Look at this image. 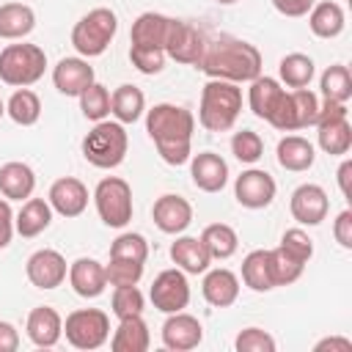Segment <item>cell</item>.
Instances as JSON below:
<instances>
[{
  "mask_svg": "<svg viewBox=\"0 0 352 352\" xmlns=\"http://www.w3.org/2000/svg\"><path fill=\"white\" fill-rule=\"evenodd\" d=\"M146 132L157 146V154L168 165H184L192 157V132H195V116L170 102H160L151 110H146Z\"/></svg>",
  "mask_w": 352,
  "mask_h": 352,
  "instance_id": "cell-1",
  "label": "cell"
},
{
  "mask_svg": "<svg viewBox=\"0 0 352 352\" xmlns=\"http://www.w3.org/2000/svg\"><path fill=\"white\" fill-rule=\"evenodd\" d=\"M198 69L209 80H226V82H250L261 74V52L250 41L234 38V36H220L209 41L204 60Z\"/></svg>",
  "mask_w": 352,
  "mask_h": 352,
  "instance_id": "cell-2",
  "label": "cell"
},
{
  "mask_svg": "<svg viewBox=\"0 0 352 352\" xmlns=\"http://www.w3.org/2000/svg\"><path fill=\"white\" fill-rule=\"evenodd\" d=\"M242 113V88L226 80H209L201 91L198 124L206 132H228Z\"/></svg>",
  "mask_w": 352,
  "mask_h": 352,
  "instance_id": "cell-3",
  "label": "cell"
},
{
  "mask_svg": "<svg viewBox=\"0 0 352 352\" xmlns=\"http://www.w3.org/2000/svg\"><path fill=\"white\" fill-rule=\"evenodd\" d=\"M126 148H129V135L118 121H107V118L96 121L82 138V157L102 170L118 168L126 157Z\"/></svg>",
  "mask_w": 352,
  "mask_h": 352,
  "instance_id": "cell-4",
  "label": "cell"
},
{
  "mask_svg": "<svg viewBox=\"0 0 352 352\" xmlns=\"http://www.w3.org/2000/svg\"><path fill=\"white\" fill-rule=\"evenodd\" d=\"M118 30V16L116 11L99 6L91 8L85 16H80V22L72 28V47L77 50L80 58H99L104 55V50L110 47L113 36Z\"/></svg>",
  "mask_w": 352,
  "mask_h": 352,
  "instance_id": "cell-5",
  "label": "cell"
},
{
  "mask_svg": "<svg viewBox=\"0 0 352 352\" xmlns=\"http://www.w3.org/2000/svg\"><path fill=\"white\" fill-rule=\"evenodd\" d=\"M47 55L38 44H8L0 50V82L28 88L44 77Z\"/></svg>",
  "mask_w": 352,
  "mask_h": 352,
  "instance_id": "cell-6",
  "label": "cell"
},
{
  "mask_svg": "<svg viewBox=\"0 0 352 352\" xmlns=\"http://www.w3.org/2000/svg\"><path fill=\"white\" fill-rule=\"evenodd\" d=\"M316 143L330 157H346L352 148V124H349V107L341 102H319L316 116Z\"/></svg>",
  "mask_w": 352,
  "mask_h": 352,
  "instance_id": "cell-7",
  "label": "cell"
},
{
  "mask_svg": "<svg viewBox=\"0 0 352 352\" xmlns=\"http://www.w3.org/2000/svg\"><path fill=\"white\" fill-rule=\"evenodd\" d=\"M99 220L110 228H124L132 220V187L121 176H104L94 190Z\"/></svg>",
  "mask_w": 352,
  "mask_h": 352,
  "instance_id": "cell-8",
  "label": "cell"
},
{
  "mask_svg": "<svg viewBox=\"0 0 352 352\" xmlns=\"http://www.w3.org/2000/svg\"><path fill=\"white\" fill-rule=\"evenodd\" d=\"M63 336L74 349H99L110 338V316L99 308H77L66 316Z\"/></svg>",
  "mask_w": 352,
  "mask_h": 352,
  "instance_id": "cell-9",
  "label": "cell"
},
{
  "mask_svg": "<svg viewBox=\"0 0 352 352\" xmlns=\"http://www.w3.org/2000/svg\"><path fill=\"white\" fill-rule=\"evenodd\" d=\"M206 47H209V38L204 36L201 28L184 22V19H176L173 22V30L168 36V44H165V55L176 63H184V66H195L204 60L206 55Z\"/></svg>",
  "mask_w": 352,
  "mask_h": 352,
  "instance_id": "cell-10",
  "label": "cell"
},
{
  "mask_svg": "<svg viewBox=\"0 0 352 352\" xmlns=\"http://www.w3.org/2000/svg\"><path fill=\"white\" fill-rule=\"evenodd\" d=\"M148 297H151V305L162 314H176V311H184L190 305V283H187V272H182L179 267L173 270H162L151 289H148Z\"/></svg>",
  "mask_w": 352,
  "mask_h": 352,
  "instance_id": "cell-11",
  "label": "cell"
},
{
  "mask_svg": "<svg viewBox=\"0 0 352 352\" xmlns=\"http://www.w3.org/2000/svg\"><path fill=\"white\" fill-rule=\"evenodd\" d=\"M278 184L275 179L261 168H248L234 182V198L245 209H267L275 201Z\"/></svg>",
  "mask_w": 352,
  "mask_h": 352,
  "instance_id": "cell-12",
  "label": "cell"
},
{
  "mask_svg": "<svg viewBox=\"0 0 352 352\" xmlns=\"http://www.w3.org/2000/svg\"><path fill=\"white\" fill-rule=\"evenodd\" d=\"M25 275H28V280H30L36 289L50 292V289H58V286L66 280L69 264H66V258H63L58 250L41 248V250H36V253L28 258Z\"/></svg>",
  "mask_w": 352,
  "mask_h": 352,
  "instance_id": "cell-13",
  "label": "cell"
},
{
  "mask_svg": "<svg viewBox=\"0 0 352 352\" xmlns=\"http://www.w3.org/2000/svg\"><path fill=\"white\" fill-rule=\"evenodd\" d=\"M289 212L300 226H319L330 212V198L319 184H300L289 198Z\"/></svg>",
  "mask_w": 352,
  "mask_h": 352,
  "instance_id": "cell-14",
  "label": "cell"
},
{
  "mask_svg": "<svg viewBox=\"0 0 352 352\" xmlns=\"http://www.w3.org/2000/svg\"><path fill=\"white\" fill-rule=\"evenodd\" d=\"M47 201L60 217H80L88 209V187L74 176H60L52 182Z\"/></svg>",
  "mask_w": 352,
  "mask_h": 352,
  "instance_id": "cell-15",
  "label": "cell"
},
{
  "mask_svg": "<svg viewBox=\"0 0 352 352\" xmlns=\"http://www.w3.org/2000/svg\"><path fill=\"white\" fill-rule=\"evenodd\" d=\"M204 341V327L192 314L176 311L162 322V344L173 352H190Z\"/></svg>",
  "mask_w": 352,
  "mask_h": 352,
  "instance_id": "cell-16",
  "label": "cell"
},
{
  "mask_svg": "<svg viewBox=\"0 0 352 352\" xmlns=\"http://www.w3.org/2000/svg\"><path fill=\"white\" fill-rule=\"evenodd\" d=\"M151 217H154V226L162 231V234H182L190 223H192V206L187 198L182 195H160L151 206Z\"/></svg>",
  "mask_w": 352,
  "mask_h": 352,
  "instance_id": "cell-17",
  "label": "cell"
},
{
  "mask_svg": "<svg viewBox=\"0 0 352 352\" xmlns=\"http://www.w3.org/2000/svg\"><path fill=\"white\" fill-rule=\"evenodd\" d=\"M96 80L88 58H60L52 69V82L63 96H80Z\"/></svg>",
  "mask_w": 352,
  "mask_h": 352,
  "instance_id": "cell-18",
  "label": "cell"
},
{
  "mask_svg": "<svg viewBox=\"0 0 352 352\" xmlns=\"http://www.w3.org/2000/svg\"><path fill=\"white\" fill-rule=\"evenodd\" d=\"M173 22H176L173 16H165V14H157V11H143L132 22L129 41L138 44V47H154V50L165 52V44H168V36L173 30Z\"/></svg>",
  "mask_w": 352,
  "mask_h": 352,
  "instance_id": "cell-19",
  "label": "cell"
},
{
  "mask_svg": "<svg viewBox=\"0 0 352 352\" xmlns=\"http://www.w3.org/2000/svg\"><path fill=\"white\" fill-rule=\"evenodd\" d=\"M190 176L198 190L220 192L228 182V162L214 151H201V154L190 157Z\"/></svg>",
  "mask_w": 352,
  "mask_h": 352,
  "instance_id": "cell-20",
  "label": "cell"
},
{
  "mask_svg": "<svg viewBox=\"0 0 352 352\" xmlns=\"http://www.w3.org/2000/svg\"><path fill=\"white\" fill-rule=\"evenodd\" d=\"M66 278H69L74 294H80L85 300H94V297H99L107 289L104 264H99L96 258H88V256H80L77 261H72Z\"/></svg>",
  "mask_w": 352,
  "mask_h": 352,
  "instance_id": "cell-21",
  "label": "cell"
},
{
  "mask_svg": "<svg viewBox=\"0 0 352 352\" xmlns=\"http://www.w3.org/2000/svg\"><path fill=\"white\" fill-rule=\"evenodd\" d=\"M25 333H28V338H30L36 346L50 349V346H55V344L60 341V336H63V319H60V314H58L52 305H38V308H33V311L28 314Z\"/></svg>",
  "mask_w": 352,
  "mask_h": 352,
  "instance_id": "cell-22",
  "label": "cell"
},
{
  "mask_svg": "<svg viewBox=\"0 0 352 352\" xmlns=\"http://www.w3.org/2000/svg\"><path fill=\"white\" fill-rule=\"evenodd\" d=\"M201 292H204V300L214 308H228L236 302L239 297V278L226 270V267H214V270H206L204 272V283H201Z\"/></svg>",
  "mask_w": 352,
  "mask_h": 352,
  "instance_id": "cell-23",
  "label": "cell"
},
{
  "mask_svg": "<svg viewBox=\"0 0 352 352\" xmlns=\"http://www.w3.org/2000/svg\"><path fill=\"white\" fill-rule=\"evenodd\" d=\"M170 261L187 275H201L209 270L212 256L206 253L201 236H179L176 234V242L170 245Z\"/></svg>",
  "mask_w": 352,
  "mask_h": 352,
  "instance_id": "cell-24",
  "label": "cell"
},
{
  "mask_svg": "<svg viewBox=\"0 0 352 352\" xmlns=\"http://www.w3.org/2000/svg\"><path fill=\"white\" fill-rule=\"evenodd\" d=\"M52 223V206L44 198H28L22 201V209L14 214V231L25 239H33L44 234Z\"/></svg>",
  "mask_w": 352,
  "mask_h": 352,
  "instance_id": "cell-25",
  "label": "cell"
},
{
  "mask_svg": "<svg viewBox=\"0 0 352 352\" xmlns=\"http://www.w3.org/2000/svg\"><path fill=\"white\" fill-rule=\"evenodd\" d=\"M286 88L280 85V80L275 77H267V74H258L256 80H250V88H248V104L253 110L256 118H270L278 107V102L283 99Z\"/></svg>",
  "mask_w": 352,
  "mask_h": 352,
  "instance_id": "cell-26",
  "label": "cell"
},
{
  "mask_svg": "<svg viewBox=\"0 0 352 352\" xmlns=\"http://www.w3.org/2000/svg\"><path fill=\"white\" fill-rule=\"evenodd\" d=\"M275 157H278V165L283 170H292V173H302L314 165L316 160V151H314V143L305 140L302 135H286L278 140V148H275Z\"/></svg>",
  "mask_w": 352,
  "mask_h": 352,
  "instance_id": "cell-27",
  "label": "cell"
},
{
  "mask_svg": "<svg viewBox=\"0 0 352 352\" xmlns=\"http://www.w3.org/2000/svg\"><path fill=\"white\" fill-rule=\"evenodd\" d=\"M148 344H151V333H148V324L143 322V314L118 319V327L110 338L113 352H146Z\"/></svg>",
  "mask_w": 352,
  "mask_h": 352,
  "instance_id": "cell-28",
  "label": "cell"
},
{
  "mask_svg": "<svg viewBox=\"0 0 352 352\" xmlns=\"http://www.w3.org/2000/svg\"><path fill=\"white\" fill-rule=\"evenodd\" d=\"M36 190V173L28 162H6L0 168V192L8 201H28Z\"/></svg>",
  "mask_w": 352,
  "mask_h": 352,
  "instance_id": "cell-29",
  "label": "cell"
},
{
  "mask_svg": "<svg viewBox=\"0 0 352 352\" xmlns=\"http://www.w3.org/2000/svg\"><path fill=\"white\" fill-rule=\"evenodd\" d=\"M305 16H308V28H311V33L316 38H336V36L344 33V25H346L344 8L338 3H333V0L314 3Z\"/></svg>",
  "mask_w": 352,
  "mask_h": 352,
  "instance_id": "cell-30",
  "label": "cell"
},
{
  "mask_svg": "<svg viewBox=\"0 0 352 352\" xmlns=\"http://www.w3.org/2000/svg\"><path fill=\"white\" fill-rule=\"evenodd\" d=\"M146 113V96L138 85H118L113 94H110V116L118 121V124H135L140 116Z\"/></svg>",
  "mask_w": 352,
  "mask_h": 352,
  "instance_id": "cell-31",
  "label": "cell"
},
{
  "mask_svg": "<svg viewBox=\"0 0 352 352\" xmlns=\"http://www.w3.org/2000/svg\"><path fill=\"white\" fill-rule=\"evenodd\" d=\"M36 28V14L25 3H3L0 6V38L16 41L25 38Z\"/></svg>",
  "mask_w": 352,
  "mask_h": 352,
  "instance_id": "cell-32",
  "label": "cell"
},
{
  "mask_svg": "<svg viewBox=\"0 0 352 352\" xmlns=\"http://www.w3.org/2000/svg\"><path fill=\"white\" fill-rule=\"evenodd\" d=\"M201 242H204L206 253L212 256V261H226L239 248V236L228 223H209L201 231Z\"/></svg>",
  "mask_w": 352,
  "mask_h": 352,
  "instance_id": "cell-33",
  "label": "cell"
},
{
  "mask_svg": "<svg viewBox=\"0 0 352 352\" xmlns=\"http://www.w3.org/2000/svg\"><path fill=\"white\" fill-rule=\"evenodd\" d=\"M314 72H316L314 58L305 52H289L278 63V77H280V85L286 88H308L314 80Z\"/></svg>",
  "mask_w": 352,
  "mask_h": 352,
  "instance_id": "cell-34",
  "label": "cell"
},
{
  "mask_svg": "<svg viewBox=\"0 0 352 352\" xmlns=\"http://www.w3.org/2000/svg\"><path fill=\"white\" fill-rule=\"evenodd\" d=\"M6 116L19 126H33L41 118V99L30 88H16L6 102Z\"/></svg>",
  "mask_w": 352,
  "mask_h": 352,
  "instance_id": "cell-35",
  "label": "cell"
},
{
  "mask_svg": "<svg viewBox=\"0 0 352 352\" xmlns=\"http://www.w3.org/2000/svg\"><path fill=\"white\" fill-rule=\"evenodd\" d=\"M319 88H322V99L324 102H341L346 104L352 99V74L344 63H333L322 72L319 77Z\"/></svg>",
  "mask_w": 352,
  "mask_h": 352,
  "instance_id": "cell-36",
  "label": "cell"
},
{
  "mask_svg": "<svg viewBox=\"0 0 352 352\" xmlns=\"http://www.w3.org/2000/svg\"><path fill=\"white\" fill-rule=\"evenodd\" d=\"M242 283L248 289H253V292H270V289H275L267 250H250L242 258Z\"/></svg>",
  "mask_w": 352,
  "mask_h": 352,
  "instance_id": "cell-37",
  "label": "cell"
},
{
  "mask_svg": "<svg viewBox=\"0 0 352 352\" xmlns=\"http://www.w3.org/2000/svg\"><path fill=\"white\" fill-rule=\"evenodd\" d=\"M267 256H270V272H272V283H275V286H289V283H294V280L302 275V270H305V261H300L297 256H292V253L283 250L280 245L272 248V250H267Z\"/></svg>",
  "mask_w": 352,
  "mask_h": 352,
  "instance_id": "cell-38",
  "label": "cell"
},
{
  "mask_svg": "<svg viewBox=\"0 0 352 352\" xmlns=\"http://www.w3.org/2000/svg\"><path fill=\"white\" fill-rule=\"evenodd\" d=\"M80 110H82V116L88 118V121H104L107 116H110V91L102 85V82H91L80 96Z\"/></svg>",
  "mask_w": 352,
  "mask_h": 352,
  "instance_id": "cell-39",
  "label": "cell"
},
{
  "mask_svg": "<svg viewBox=\"0 0 352 352\" xmlns=\"http://www.w3.org/2000/svg\"><path fill=\"white\" fill-rule=\"evenodd\" d=\"M292 113H294V129H308L316 124L319 116V96L308 88H292Z\"/></svg>",
  "mask_w": 352,
  "mask_h": 352,
  "instance_id": "cell-40",
  "label": "cell"
},
{
  "mask_svg": "<svg viewBox=\"0 0 352 352\" xmlns=\"http://www.w3.org/2000/svg\"><path fill=\"white\" fill-rule=\"evenodd\" d=\"M231 154L242 162V165H256L264 157V140L258 132L253 129H239L231 138Z\"/></svg>",
  "mask_w": 352,
  "mask_h": 352,
  "instance_id": "cell-41",
  "label": "cell"
},
{
  "mask_svg": "<svg viewBox=\"0 0 352 352\" xmlns=\"http://www.w3.org/2000/svg\"><path fill=\"white\" fill-rule=\"evenodd\" d=\"M110 258H129V261H140L146 264L148 258V242L143 234H135V231H126V234H118L110 245Z\"/></svg>",
  "mask_w": 352,
  "mask_h": 352,
  "instance_id": "cell-42",
  "label": "cell"
},
{
  "mask_svg": "<svg viewBox=\"0 0 352 352\" xmlns=\"http://www.w3.org/2000/svg\"><path fill=\"white\" fill-rule=\"evenodd\" d=\"M143 305H146V297H143V292L138 286H116V292L110 297V311L118 319L143 314Z\"/></svg>",
  "mask_w": 352,
  "mask_h": 352,
  "instance_id": "cell-43",
  "label": "cell"
},
{
  "mask_svg": "<svg viewBox=\"0 0 352 352\" xmlns=\"http://www.w3.org/2000/svg\"><path fill=\"white\" fill-rule=\"evenodd\" d=\"M104 275L107 286H138V280L143 278V264L129 258H110L104 264Z\"/></svg>",
  "mask_w": 352,
  "mask_h": 352,
  "instance_id": "cell-44",
  "label": "cell"
},
{
  "mask_svg": "<svg viewBox=\"0 0 352 352\" xmlns=\"http://www.w3.org/2000/svg\"><path fill=\"white\" fill-rule=\"evenodd\" d=\"M129 60H132V66L140 74H160L165 69L168 55L162 50H154V47H138V44H132L129 47Z\"/></svg>",
  "mask_w": 352,
  "mask_h": 352,
  "instance_id": "cell-45",
  "label": "cell"
},
{
  "mask_svg": "<svg viewBox=\"0 0 352 352\" xmlns=\"http://www.w3.org/2000/svg\"><path fill=\"white\" fill-rule=\"evenodd\" d=\"M236 352H275V338L261 327H245L234 338Z\"/></svg>",
  "mask_w": 352,
  "mask_h": 352,
  "instance_id": "cell-46",
  "label": "cell"
},
{
  "mask_svg": "<svg viewBox=\"0 0 352 352\" xmlns=\"http://www.w3.org/2000/svg\"><path fill=\"white\" fill-rule=\"evenodd\" d=\"M280 248L283 250H289L292 256H297L300 261H311V256H314V239L302 231V228H286L283 231V236H280Z\"/></svg>",
  "mask_w": 352,
  "mask_h": 352,
  "instance_id": "cell-47",
  "label": "cell"
},
{
  "mask_svg": "<svg viewBox=\"0 0 352 352\" xmlns=\"http://www.w3.org/2000/svg\"><path fill=\"white\" fill-rule=\"evenodd\" d=\"M333 236L344 250H352V209L338 212V217L333 220Z\"/></svg>",
  "mask_w": 352,
  "mask_h": 352,
  "instance_id": "cell-48",
  "label": "cell"
},
{
  "mask_svg": "<svg viewBox=\"0 0 352 352\" xmlns=\"http://www.w3.org/2000/svg\"><path fill=\"white\" fill-rule=\"evenodd\" d=\"M11 236H14V212L8 198H0V250L11 245Z\"/></svg>",
  "mask_w": 352,
  "mask_h": 352,
  "instance_id": "cell-49",
  "label": "cell"
},
{
  "mask_svg": "<svg viewBox=\"0 0 352 352\" xmlns=\"http://www.w3.org/2000/svg\"><path fill=\"white\" fill-rule=\"evenodd\" d=\"M272 6H275V11H278V14L297 19V16H305V14L311 11L314 0H272Z\"/></svg>",
  "mask_w": 352,
  "mask_h": 352,
  "instance_id": "cell-50",
  "label": "cell"
},
{
  "mask_svg": "<svg viewBox=\"0 0 352 352\" xmlns=\"http://www.w3.org/2000/svg\"><path fill=\"white\" fill-rule=\"evenodd\" d=\"M19 349V333L11 322H0V352H16Z\"/></svg>",
  "mask_w": 352,
  "mask_h": 352,
  "instance_id": "cell-51",
  "label": "cell"
},
{
  "mask_svg": "<svg viewBox=\"0 0 352 352\" xmlns=\"http://www.w3.org/2000/svg\"><path fill=\"white\" fill-rule=\"evenodd\" d=\"M314 349H316V352H324V349H330V352H352V341L344 338V336H330V338L316 341Z\"/></svg>",
  "mask_w": 352,
  "mask_h": 352,
  "instance_id": "cell-52",
  "label": "cell"
},
{
  "mask_svg": "<svg viewBox=\"0 0 352 352\" xmlns=\"http://www.w3.org/2000/svg\"><path fill=\"white\" fill-rule=\"evenodd\" d=\"M349 179H352V160H344L341 168H338V187H341V195H344V198H352Z\"/></svg>",
  "mask_w": 352,
  "mask_h": 352,
  "instance_id": "cell-53",
  "label": "cell"
},
{
  "mask_svg": "<svg viewBox=\"0 0 352 352\" xmlns=\"http://www.w3.org/2000/svg\"><path fill=\"white\" fill-rule=\"evenodd\" d=\"M214 3H220V6H231V3H236V0H214Z\"/></svg>",
  "mask_w": 352,
  "mask_h": 352,
  "instance_id": "cell-54",
  "label": "cell"
},
{
  "mask_svg": "<svg viewBox=\"0 0 352 352\" xmlns=\"http://www.w3.org/2000/svg\"><path fill=\"white\" fill-rule=\"evenodd\" d=\"M3 116H6V102L0 99V118H3Z\"/></svg>",
  "mask_w": 352,
  "mask_h": 352,
  "instance_id": "cell-55",
  "label": "cell"
}]
</instances>
